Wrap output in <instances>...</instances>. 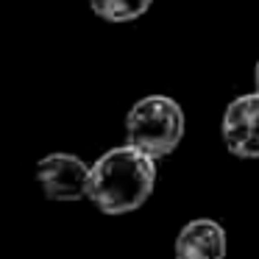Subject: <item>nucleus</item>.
<instances>
[{
	"label": "nucleus",
	"instance_id": "obj_4",
	"mask_svg": "<svg viewBox=\"0 0 259 259\" xmlns=\"http://www.w3.org/2000/svg\"><path fill=\"white\" fill-rule=\"evenodd\" d=\"M220 134L237 159H259V92L229 103Z\"/></svg>",
	"mask_w": 259,
	"mask_h": 259
},
{
	"label": "nucleus",
	"instance_id": "obj_7",
	"mask_svg": "<svg viewBox=\"0 0 259 259\" xmlns=\"http://www.w3.org/2000/svg\"><path fill=\"white\" fill-rule=\"evenodd\" d=\"M253 78H256V90H259V62H256V75Z\"/></svg>",
	"mask_w": 259,
	"mask_h": 259
},
{
	"label": "nucleus",
	"instance_id": "obj_3",
	"mask_svg": "<svg viewBox=\"0 0 259 259\" xmlns=\"http://www.w3.org/2000/svg\"><path fill=\"white\" fill-rule=\"evenodd\" d=\"M90 173L73 153H51L36 164V181L51 201H81L90 195Z\"/></svg>",
	"mask_w": 259,
	"mask_h": 259
},
{
	"label": "nucleus",
	"instance_id": "obj_2",
	"mask_svg": "<svg viewBox=\"0 0 259 259\" xmlns=\"http://www.w3.org/2000/svg\"><path fill=\"white\" fill-rule=\"evenodd\" d=\"M184 137V112L167 95H148L131 106L125 117L128 145L145 151L148 156H167Z\"/></svg>",
	"mask_w": 259,
	"mask_h": 259
},
{
	"label": "nucleus",
	"instance_id": "obj_6",
	"mask_svg": "<svg viewBox=\"0 0 259 259\" xmlns=\"http://www.w3.org/2000/svg\"><path fill=\"white\" fill-rule=\"evenodd\" d=\"M153 0H90L92 12L106 23H131L151 9Z\"/></svg>",
	"mask_w": 259,
	"mask_h": 259
},
{
	"label": "nucleus",
	"instance_id": "obj_1",
	"mask_svg": "<svg viewBox=\"0 0 259 259\" xmlns=\"http://www.w3.org/2000/svg\"><path fill=\"white\" fill-rule=\"evenodd\" d=\"M156 187V162L134 145L106 151L90 173V201L106 214L140 209Z\"/></svg>",
	"mask_w": 259,
	"mask_h": 259
},
{
	"label": "nucleus",
	"instance_id": "obj_5",
	"mask_svg": "<svg viewBox=\"0 0 259 259\" xmlns=\"http://www.w3.org/2000/svg\"><path fill=\"white\" fill-rule=\"evenodd\" d=\"M176 259H226V231L218 220H190L176 237Z\"/></svg>",
	"mask_w": 259,
	"mask_h": 259
}]
</instances>
